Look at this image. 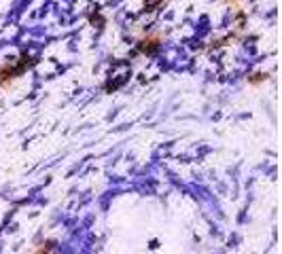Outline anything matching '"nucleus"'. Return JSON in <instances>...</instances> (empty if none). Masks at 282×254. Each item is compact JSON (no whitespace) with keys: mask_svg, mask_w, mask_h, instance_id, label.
<instances>
[{"mask_svg":"<svg viewBox=\"0 0 282 254\" xmlns=\"http://www.w3.org/2000/svg\"><path fill=\"white\" fill-rule=\"evenodd\" d=\"M37 64V59L30 57L28 53H23L19 57H9L5 64H0V87H7L9 83H13L19 79L28 68Z\"/></svg>","mask_w":282,"mask_h":254,"instance_id":"1","label":"nucleus"},{"mask_svg":"<svg viewBox=\"0 0 282 254\" xmlns=\"http://www.w3.org/2000/svg\"><path fill=\"white\" fill-rule=\"evenodd\" d=\"M159 36H147V39H143L138 43V51L140 53H147V55H151V53H155L157 49H159Z\"/></svg>","mask_w":282,"mask_h":254,"instance_id":"2","label":"nucleus"},{"mask_svg":"<svg viewBox=\"0 0 282 254\" xmlns=\"http://www.w3.org/2000/svg\"><path fill=\"white\" fill-rule=\"evenodd\" d=\"M53 250H55V241L53 239H45L32 250V254H51Z\"/></svg>","mask_w":282,"mask_h":254,"instance_id":"3","label":"nucleus"},{"mask_svg":"<svg viewBox=\"0 0 282 254\" xmlns=\"http://www.w3.org/2000/svg\"><path fill=\"white\" fill-rule=\"evenodd\" d=\"M267 79V75H261V72H257V75H251L249 77V83L251 85H259V83H263Z\"/></svg>","mask_w":282,"mask_h":254,"instance_id":"4","label":"nucleus"},{"mask_svg":"<svg viewBox=\"0 0 282 254\" xmlns=\"http://www.w3.org/2000/svg\"><path fill=\"white\" fill-rule=\"evenodd\" d=\"M163 0H145V11H155Z\"/></svg>","mask_w":282,"mask_h":254,"instance_id":"5","label":"nucleus"}]
</instances>
